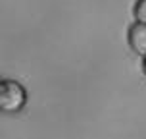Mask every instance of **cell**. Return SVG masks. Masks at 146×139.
<instances>
[{
	"instance_id": "1",
	"label": "cell",
	"mask_w": 146,
	"mask_h": 139,
	"mask_svg": "<svg viewBox=\"0 0 146 139\" xmlns=\"http://www.w3.org/2000/svg\"><path fill=\"white\" fill-rule=\"evenodd\" d=\"M27 103V93L23 89L21 83H17L14 79H2L0 81V108L14 114L25 106Z\"/></svg>"
},
{
	"instance_id": "2",
	"label": "cell",
	"mask_w": 146,
	"mask_h": 139,
	"mask_svg": "<svg viewBox=\"0 0 146 139\" xmlns=\"http://www.w3.org/2000/svg\"><path fill=\"white\" fill-rule=\"evenodd\" d=\"M129 46L142 58L146 56V23L137 21L129 27Z\"/></svg>"
},
{
	"instance_id": "3",
	"label": "cell",
	"mask_w": 146,
	"mask_h": 139,
	"mask_svg": "<svg viewBox=\"0 0 146 139\" xmlns=\"http://www.w3.org/2000/svg\"><path fill=\"white\" fill-rule=\"evenodd\" d=\"M135 17H137V21L140 23H146V0H137V4H135Z\"/></svg>"
},
{
	"instance_id": "4",
	"label": "cell",
	"mask_w": 146,
	"mask_h": 139,
	"mask_svg": "<svg viewBox=\"0 0 146 139\" xmlns=\"http://www.w3.org/2000/svg\"><path fill=\"white\" fill-rule=\"evenodd\" d=\"M142 70H144V75H146V56H144V60H142Z\"/></svg>"
}]
</instances>
